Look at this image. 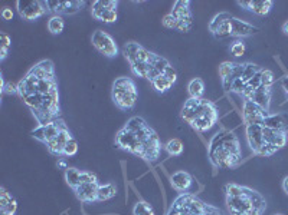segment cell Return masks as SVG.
Masks as SVG:
<instances>
[{
  "instance_id": "obj_1",
  "label": "cell",
  "mask_w": 288,
  "mask_h": 215,
  "mask_svg": "<svg viewBox=\"0 0 288 215\" xmlns=\"http://www.w3.org/2000/svg\"><path fill=\"white\" fill-rule=\"evenodd\" d=\"M16 86L18 95L23 99L39 125H48L59 119V90L52 61L45 59L37 62Z\"/></svg>"
},
{
  "instance_id": "obj_2",
  "label": "cell",
  "mask_w": 288,
  "mask_h": 215,
  "mask_svg": "<svg viewBox=\"0 0 288 215\" xmlns=\"http://www.w3.org/2000/svg\"><path fill=\"white\" fill-rule=\"evenodd\" d=\"M115 145L147 162L157 161L161 151V142L156 131L140 117L130 118L117 132Z\"/></svg>"
},
{
  "instance_id": "obj_3",
  "label": "cell",
  "mask_w": 288,
  "mask_h": 215,
  "mask_svg": "<svg viewBox=\"0 0 288 215\" xmlns=\"http://www.w3.org/2000/svg\"><path fill=\"white\" fill-rule=\"evenodd\" d=\"M209 161L218 170L236 168L242 162L241 143L231 131H221L211 139L208 148Z\"/></svg>"
},
{
  "instance_id": "obj_4",
  "label": "cell",
  "mask_w": 288,
  "mask_h": 215,
  "mask_svg": "<svg viewBox=\"0 0 288 215\" xmlns=\"http://www.w3.org/2000/svg\"><path fill=\"white\" fill-rule=\"evenodd\" d=\"M226 205L231 215H261L267 202L260 192L238 184L226 185Z\"/></svg>"
},
{
  "instance_id": "obj_5",
  "label": "cell",
  "mask_w": 288,
  "mask_h": 215,
  "mask_svg": "<svg viewBox=\"0 0 288 215\" xmlns=\"http://www.w3.org/2000/svg\"><path fill=\"white\" fill-rule=\"evenodd\" d=\"M182 119L192 126L196 132H208L212 129L218 119L219 111L212 100L208 99L189 98L182 107Z\"/></svg>"
},
{
  "instance_id": "obj_6",
  "label": "cell",
  "mask_w": 288,
  "mask_h": 215,
  "mask_svg": "<svg viewBox=\"0 0 288 215\" xmlns=\"http://www.w3.org/2000/svg\"><path fill=\"white\" fill-rule=\"evenodd\" d=\"M209 32L216 39L228 37H248L258 32V29L241 19L235 18L228 12L218 13L209 23Z\"/></svg>"
},
{
  "instance_id": "obj_7",
  "label": "cell",
  "mask_w": 288,
  "mask_h": 215,
  "mask_svg": "<svg viewBox=\"0 0 288 215\" xmlns=\"http://www.w3.org/2000/svg\"><path fill=\"white\" fill-rule=\"evenodd\" d=\"M166 215H223V212L214 205H209L193 194H180L173 201Z\"/></svg>"
},
{
  "instance_id": "obj_8",
  "label": "cell",
  "mask_w": 288,
  "mask_h": 215,
  "mask_svg": "<svg viewBox=\"0 0 288 215\" xmlns=\"http://www.w3.org/2000/svg\"><path fill=\"white\" fill-rule=\"evenodd\" d=\"M111 96L115 106L121 111H131L136 106L139 99V90L136 86V82L131 78L121 76L117 78L112 83Z\"/></svg>"
},
{
  "instance_id": "obj_9",
  "label": "cell",
  "mask_w": 288,
  "mask_h": 215,
  "mask_svg": "<svg viewBox=\"0 0 288 215\" xmlns=\"http://www.w3.org/2000/svg\"><path fill=\"white\" fill-rule=\"evenodd\" d=\"M122 55L126 56L127 62L130 63L131 72L137 78H147L150 62L153 58V52L147 50L144 46H141L137 42H127L122 46Z\"/></svg>"
},
{
  "instance_id": "obj_10",
  "label": "cell",
  "mask_w": 288,
  "mask_h": 215,
  "mask_svg": "<svg viewBox=\"0 0 288 215\" xmlns=\"http://www.w3.org/2000/svg\"><path fill=\"white\" fill-rule=\"evenodd\" d=\"M246 141L254 153L261 155V156H271L275 151L270 148L265 141H264V135H262V125L260 124H254V125L246 126Z\"/></svg>"
},
{
  "instance_id": "obj_11",
  "label": "cell",
  "mask_w": 288,
  "mask_h": 215,
  "mask_svg": "<svg viewBox=\"0 0 288 215\" xmlns=\"http://www.w3.org/2000/svg\"><path fill=\"white\" fill-rule=\"evenodd\" d=\"M16 9H18L19 16L25 20H36L45 16L49 12L47 3L40 0H18Z\"/></svg>"
},
{
  "instance_id": "obj_12",
  "label": "cell",
  "mask_w": 288,
  "mask_h": 215,
  "mask_svg": "<svg viewBox=\"0 0 288 215\" xmlns=\"http://www.w3.org/2000/svg\"><path fill=\"white\" fill-rule=\"evenodd\" d=\"M117 0H95L93 3V16L104 23H115L118 15H117Z\"/></svg>"
},
{
  "instance_id": "obj_13",
  "label": "cell",
  "mask_w": 288,
  "mask_h": 215,
  "mask_svg": "<svg viewBox=\"0 0 288 215\" xmlns=\"http://www.w3.org/2000/svg\"><path fill=\"white\" fill-rule=\"evenodd\" d=\"M177 19V29L182 33H186L192 29L193 25V16L190 10V2L189 0H177L173 5V9L170 12Z\"/></svg>"
},
{
  "instance_id": "obj_14",
  "label": "cell",
  "mask_w": 288,
  "mask_h": 215,
  "mask_svg": "<svg viewBox=\"0 0 288 215\" xmlns=\"http://www.w3.org/2000/svg\"><path fill=\"white\" fill-rule=\"evenodd\" d=\"M91 42L94 47L107 58H115L118 55V46L115 43V40L112 39L111 35H108L101 29L94 32L91 36Z\"/></svg>"
},
{
  "instance_id": "obj_15",
  "label": "cell",
  "mask_w": 288,
  "mask_h": 215,
  "mask_svg": "<svg viewBox=\"0 0 288 215\" xmlns=\"http://www.w3.org/2000/svg\"><path fill=\"white\" fill-rule=\"evenodd\" d=\"M64 128H66L65 122L62 119H58V121L52 122V124H48V125H39L36 129L32 131V136L37 139L39 142L48 145L52 139H55Z\"/></svg>"
},
{
  "instance_id": "obj_16",
  "label": "cell",
  "mask_w": 288,
  "mask_h": 215,
  "mask_svg": "<svg viewBox=\"0 0 288 215\" xmlns=\"http://www.w3.org/2000/svg\"><path fill=\"white\" fill-rule=\"evenodd\" d=\"M48 10L54 13V16L61 15H75L84 6V2L79 0H47Z\"/></svg>"
},
{
  "instance_id": "obj_17",
  "label": "cell",
  "mask_w": 288,
  "mask_h": 215,
  "mask_svg": "<svg viewBox=\"0 0 288 215\" xmlns=\"http://www.w3.org/2000/svg\"><path fill=\"white\" fill-rule=\"evenodd\" d=\"M268 111H265L260 105L254 103L251 100H243V106H242V118L245 125H254V124H262V121L268 117Z\"/></svg>"
},
{
  "instance_id": "obj_18",
  "label": "cell",
  "mask_w": 288,
  "mask_h": 215,
  "mask_svg": "<svg viewBox=\"0 0 288 215\" xmlns=\"http://www.w3.org/2000/svg\"><path fill=\"white\" fill-rule=\"evenodd\" d=\"M271 92H272V86L262 83L258 89H255L251 93H248L243 99L245 100H251L254 103L260 105L261 107H264L265 111H268L271 103Z\"/></svg>"
},
{
  "instance_id": "obj_19",
  "label": "cell",
  "mask_w": 288,
  "mask_h": 215,
  "mask_svg": "<svg viewBox=\"0 0 288 215\" xmlns=\"http://www.w3.org/2000/svg\"><path fill=\"white\" fill-rule=\"evenodd\" d=\"M98 188L100 182H85L78 185L74 192L81 202H95L98 201Z\"/></svg>"
},
{
  "instance_id": "obj_20",
  "label": "cell",
  "mask_w": 288,
  "mask_h": 215,
  "mask_svg": "<svg viewBox=\"0 0 288 215\" xmlns=\"http://www.w3.org/2000/svg\"><path fill=\"white\" fill-rule=\"evenodd\" d=\"M71 138H72V135H71L68 126H66V128H64V129L59 132V135L56 136L55 139H52L51 142L48 143V151L52 153V155L58 156V158L64 156V149H65L66 143H68V141H69Z\"/></svg>"
},
{
  "instance_id": "obj_21",
  "label": "cell",
  "mask_w": 288,
  "mask_h": 215,
  "mask_svg": "<svg viewBox=\"0 0 288 215\" xmlns=\"http://www.w3.org/2000/svg\"><path fill=\"white\" fill-rule=\"evenodd\" d=\"M170 184L177 192L185 194L193 185V177L186 171H177L170 177Z\"/></svg>"
},
{
  "instance_id": "obj_22",
  "label": "cell",
  "mask_w": 288,
  "mask_h": 215,
  "mask_svg": "<svg viewBox=\"0 0 288 215\" xmlns=\"http://www.w3.org/2000/svg\"><path fill=\"white\" fill-rule=\"evenodd\" d=\"M241 8L248 9L252 13L258 15V16H265L270 13L271 8H272V2L271 0H239L236 2Z\"/></svg>"
},
{
  "instance_id": "obj_23",
  "label": "cell",
  "mask_w": 288,
  "mask_h": 215,
  "mask_svg": "<svg viewBox=\"0 0 288 215\" xmlns=\"http://www.w3.org/2000/svg\"><path fill=\"white\" fill-rule=\"evenodd\" d=\"M18 209V201L6 188H0V215H15Z\"/></svg>"
},
{
  "instance_id": "obj_24",
  "label": "cell",
  "mask_w": 288,
  "mask_h": 215,
  "mask_svg": "<svg viewBox=\"0 0 288 215\" xmlns=\"http://www.w3.org/2000/svg\"><path fill=\"white\" fill-rule=\"evenodd\" d=\"M261 125L264 128H271V129H277V131H282V132H288V121L285 115L281 114H275V115H268L262 121Z\"/></svg>"
},
{
  "instance_id": "obj_25",
  "label": "cell",
  "mask_w": 288,
  "mask_h": 215,
  "mask_svg": "<svg viewBox=\"0 0 288 215\" xmlns=\"http://www.w3.org/2000/svg\"><path fill=\"white\" fill-rule=\"evenodd\" d=\"M189 96L193 99H202L204 93V82L200 78H193L187 85Z\"/></svg>"
},
{
  "instance_id": "obj_26",
  "label": "cell",
  "mask_w": 288,
  "mask_h": 215,
  "mask_svg": "<svg viewBox=\"0 0 288 215\" xmlns=\"http://www.w3.org/2000/svg\"><path fill=\"white\" fill-rule=\"evenodd\" d=\"M175 83H176L175 79L169 78L166 75H161V76H158L157 79H154V81L151 82V86L157 90L158 93H164V92H168Z\"/></svg>"
},
{
  "instance_id": "obj_27",
  "label": "cell",
  "mask_w": 288,
  "mask_h": 215,
  "mask_svg": "<svg viewBox=\"0 0 288 215\" xmlns=\"http://www.w3.org/2000/svg\"><path fill=\"white\" fill-rule=\"evenodd\" d=\"M117 185L114 184H100V188H98V201H108L117 195Z\"/></svg>"
},
{
  "instance_id": "obj_28",
  "label": "cell",
  "mask_w": 288,
  "mask_h": 215,
  "mask_svg": "<svg viewBox=\"0 0 288 215\" xmlns=\"http://www.w3.org/2000/svg\"><path fill=\"white\" fill-rule=\"evenodd\" d=\"M65 29V22L62 16H52L48 20V30L52 35H61Z\"/></svg>"
},
{
  "instance_id": "obj_29",
  "label": "cell",
  "mask_w": 288,
  "mask_h": 215,
  "mask_svg": "<svg viewBox=\"0 0 288 215\" xmlns=\"http://www.w3.org/2000/svg\"><path fill=\"white\" fill-rule=\"evenodd\" d=\"M81 172L83 171L76 170V168H68V170H65L66 184L72 189H75L81 184Z\"/></svg>"
},
{
  "instance_id": "obj_30",
  "label": "cell",
  "mask_w": 288,
  "mask_h": 215,
  "mask_svg": "<svg viewBox=\"0 0 288 215\" xmlns=\"http://www.w3.org/2000/svg\"><path fill=\"white\" fill-rule=\"evenodd\" d=\"M164 149L168 151L169 155L179 156V155H182V152H183V142H182L180 139H177V138H173V139H170V141L164 145Z\"/></svg>"
},
{
  "instance_id": "obj_31",
  "label": "cell",
  "mask_w": 288,
  "mask_h": 215,
  "mask_svg": "<svg viewBox=\"0 0 288 215\" xmlns=\"http://www.w3.org/2000/svg\"><path fill=\"white\" fill-rule=\"evenodd\" d=\"M12 46V39L9 35H6L5 32L0 33V59L5 61L6 56L9 53V47Z\"/></svg>"
},
{
  "instance_id": "obj_32",
  "label": "cell",
  "mask_w": 288,
  "mask_h": 215,
  "mask_svg": "<svg viewBox=\"0 0 288 215\" xmlns=\"http://www.w3.org/2000/svg\"><path fill=\"white\" fill-rule=\"evenodd\" d=\"M133 214L134 215H154V209L146 201H139L134 208H133Z\"/></svg>"
},
{
  "instance_id": "obj_33",
  "label": "cell",
  "mask_w": 288,
  "mask_h": 215,
  "mask_svg": "<svg viewBox=\"0 0 288 215\" xmlns=\"http://www.w3.org/2000/svg\"><path fill=\"white\" fill-rule=\"evenodd\" d=\"M76 152H78V142L75 141V138H71L64 149V156H74Z\"/></svg>"
},
{
  "instance_id": "obj_34",
  "label": "cell",
  "mask_w": 288,
  "mask_h": 215,
  "mask_svg": "<svg viewBox=\"0 0 288 215\" xmlns=\"http://www.w3.org/2000/svg\"><path fill=\"white\" fill-rule=\"evenodd\" d=\"M245 50H246L245 43L241 42V40H236V42L232 43V46H231V53H232L233 56H242V55L245 53Z\"/></svg>"
},
{
  "instance_id": "obj_35",
  "label": "cell",
  "mask_w": 288,
  "mask_h": 215,
  "mask_svg": "<svg viewBox=\"0 0 288 215\" xmlns=\"http://www.w3.org/2000/svg\"><path fill=\"white\" fill-rule=\"evenodd\" d=\"M161 23H163V26L168 27V29H177V19L172 15V13H168L163 20H161Z\"/></svg>"
},
{
  "instance_id": "obj_36",
  "label": "cell",
  "mask_w": 288,
  "mask_h": 215,
  "mask_svg": "<svg viewBox=\"0 0 288 215\" xmlns=\"http://www.w3.org/2000/svg\"><path fill=\"white\" fill-rule=\"evenodd\" d=\"M2 92L5 93H9V95H13V93H18V86H15L13 83H6L5 79L2 78Z\"/></svg>"
},
{
  "instance_id": "obj_37",
  "label": "cell",
  "mask_w": 288,
  "mask_h": 215,
  "mask_svg": "<svg viewBox=\"0 0 288 215\" xmlns=\"http://www.w3.org/2000/svg\"><path fill=\"white\" fill-rule=\"evenodd\" d=\"M2 18L5 19V20H12V19H13V12H12V9L5 8V9L2 10Z\"/></svg>"
},
{
  "instance_id": "obj_38",
  "label": "cell",
  "mask_w": 288,
  "mask_h": 215,
  "mask_svg": "<svg viewBox=\"0 0 288 215\" xmlns=\"http://www.w3.org/2000/svg\"><path fill=\"white\" fill-rule=\"evenodd\" d=\"M281 86H282V89L285 92V96L288 98V76H284L282 78V81H281Z\"/></svg>"
},
{
  "instance_id": "obj_39",
  "label": "cell",
  "mask_w": 288,
  "mask_h": 215,
  "mask_svg": "<svg viewBox=\"0 0 288 215\" xmlns=\"http://www.w3.org/2000/svg\"><path fill=\"white\" fill-rule=\"evenodd\" d=\"M58 167H59V168H64V170H68V168H69L65 159H59V161H58Z\"/></svg>"
},
{
  "instance_id": "obj_40",
  "label": "cell",
  "mask_w": 288,
  "mask_h": 215,
  "mask_svg": "<svg viewBox=\"0 0 288 215\" xmlns=\"http://www.w3.org/2000/svg\"><path fill=\"white\" fill-rule=\"evenodd\" d=\"M282 188H284V191L287 192V195H288V177H285L284 181H282Z\"/></svg>"
},
{
  "instance_id": "obj_41",
  "label": "cell",
  "mask_w": 288,
  "mask_h": 215,
  "mask_svg": "<svg viewBox=\"0 0 288 215\" xmlns=\"http://www.w3.org/2000/svg\"><path fill=\"white\" fill-rule=\"evenodd\" d=\"M282 32H284V35L288 36V20L282 25Z\"/></svg>"
}]
</instances>
